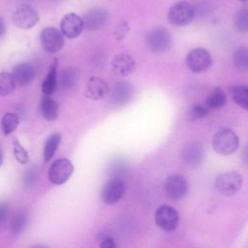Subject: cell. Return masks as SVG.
<instances>
[{"instance_id": "6da1fadb", "label": "cell", "mask_w": 248, "mask_h": 248, "mask_svg": "<svg viewBox=\"0 0 248 248\" xmlns=\"http://www.w3.org/2000/svg\"><path fill=\"white\" fill-rule=\"evenodd\" d=\"M238 146V136L231 129H222L215 133L212 138V147L218 154L231 155L237 150Z\"/></svg>"}, {"instance_id": "7a4b0ae2", "label": "cell", "mask_w": 248, "mask_h": 248, "mask_svg": "<svg viewBox=\"0 0 248 248\" xmlns=\"http://www.w3.org/2000/svg\"><path fill=\"white\" fill-rule=\"evenodd\" d=\"M242 175L235 170L220 173L214 182V188L222 196L231 197L235 195L242 186Z\"/></svg>"}, {"instance_id": "3957f363", "label": "cell", "mask_w": 248, "mask_h": 248, "mask_svg": "<svg viewBox=\"0 0 248 248\" xmlns=\"http://www.w3.org/2000/svg\"><path fill=\"white\" fill-rule=\"evenodd\" d=\"M148 48L154 53H162L169 49L171 45V36L170 32L161 26L154 27L145 36Z\"/></svg>"}, {"instance_id": "277c9868", "label": "cell", "mask_w": 248, "mask_h": 248, "mask_svg": "<svg viewBox=\"0 0 248 248\" xmlns=\"http://www.w3.org/2000/svg\"><path fill=\"white\" fill-rule=\"evenodd\" d=\"M13 23L20 29H30L39 21L37 11L29 4H20L13 12Z\"/></svg>"}, {"instance_id": "5b68a950", "label": "cell", "mask_w": 248, "mask_h": 248, "mask_svg": "<svg viewBox=\"0 0 248 248\" xmlns=\"http://www.w3.org/2000/svg\"><path fill=\"white\" fill-rule=\"evenodd\" d=\"M195 16L194 8L185 1H179L173 4L168 12L169 21L175 26H185L189 24Z\"/></svg>"}, {"instance_id": "8992f818", "label": "cell", "mask_w": 248, "mask_h": 248, "mask_svg": "<svg viewBox=\"0 0 248 248\" xmlns=\"http://www.w3.org/2000/svg\"><path fill=\"white\" fill-rule=\"evenodd\" d=\"M74 165L67 158L55 160L48 170V180L54 185H62L68 181L74 172Z\"/></svg>"}, {"instance_id": "52a82bcc", "label": "cell", "mask_w": 248, "mask_h": 248, "mask_svg": "<svg viewBox=\"0 0 248 248\" xmlns=\"http://www.w3.org/2000/svg\"><path fill=\"white\" fill-rule=\"evenodd\" d=\"M154 218L156 225L166 232L175 230L179 223L178 211L169 204L160 205L155 211Z\"/></svg>"}, {"instance_id": "ba28073f", "label": "cell", "mask_w": 248, "mask_h": 248, "mask_svg": "<svg viewBox=\"0 0 248 248\" xmlns=\"http://www.w3.org/2000/svg\"><path fill=\"white\" fill-rule=\"evenodd\" d=\"M186 65L194 73L206 71L211 65V55L205 49L197 47L190 50L186 55Z\"/></svg>"}, {"instance_id": "9c48e42d", "label": "cell", "mask_w": 248, "mask_h": 248, "mask_svg": "<svg viewBox=\"0 0 248 248\" xmlns=\"http://www.w3.org/2000/svg\"><path fill=\"white\" fill-rule=\"evenodd\" d=\"M165 192L167 196L173 200L179 201L188 193V182L181 174H170L165 181Z\"/></svg>"}, {"instance_id": "30bf717a", "label": "cell", "mask_w": 248, "mask_h": 248, "mask_svg": "<svg viewBox=\"0 0 248 248\" xmlns=\"http://www.w3.org/2000/svg\"><path fill=\"white\" fill-rule=\"evenodd\" d=\"M40 41L43 48L48 53L58 52L64 45V38L61 31L51 26L42 30Z\"/></svg>"}, {"instance_id": "8fae6325", "label": "cell", "mask_w": 248, "mask_h": 248, "mask_svg": "<svg viewBox=\"0 0 248 248\" xmlns=\"http://www.w3.org/2000/svg\"><path fill=\"white\" fill-rule=\"evenodd\" d=\"M125 192V184L121 178L109 179L102 188L100 197L104 203L113 204L121 200Z\"/></svg>"}, {"instance_id": "7c38bea8", "label": "cell", "mask_w": 248, "mask_h": 248, "mask_svg": "<svg viewBox=\"0 0 248 248\" xmlns=\"http://www.w3.org/2000/svg\"><path fill=\"white\" fill-rule=\"evenodd\" d=\"M84 29L83 19L75 13L65 15L60 21V31L63 36L69 39H75L80 35Z\"/></svg>"}, {"instance_id": "4fadbf2b", "label": "cell", "mask_w": 248, "mask_h": 248, "mask_svg": "<svg viewBox=\"0 0 248 248\" xmlns=\"http://www.w3.org/2000/svg\"><path fill=\"white\" fill-rule=\"evenodd\" d=\"M108 90L109 88L106 80L98 77H92L85 84L84 95L89 100L99 101L108 95Z\"/></svg>"}, {"instance_id": "5bb4252c", "label": "cell", "mask_w": 248, "mask_h": 248, "mask_svg": "<svg viewBox=\"0 0 248 248\" xmlns=\"http://www.w3.org/2000/svg\"><path fill=\"white\" fill-rule=\"evenodd\" d=\"M135 95L134 86L126 81L121 80L114 84L111 92V102L116 106H124L131 102Z\"/></svg>"}, {"instance_id": "9a60e30c", "label": "cell", "mask_w": 248, "mask_h": 248, "mask_svg": "<svg viewBox=\"0 0 248 248\" xmlns=\"http://www.w3.org/2000/svg\"><path fill=\"white\" fill-rule=\"evenodd\" d=\"M84 28L90 31L98 30L107 24L108 14L103 8H94L88 11L82 17Z\"/></svg>"}, {"instance_id": "2e32d148", "label": "cell", "mask_w": 248, "mask_h": 248, "mask_svg": "<svg viewBox=\"0 0 248 248\" xmlns=\"http://www.w3.org/2000/svg\"><path fill=\"white\" fill-rule=\"evenodd\" d=\"M111 70L117 76H129L136 68L134 58L127 53L116 54L111 60Z\"/></svg>"}, {"instance_id": "e0dca14e", "label": "cell", "mask_w": 248, "mask_h": 248, "mask_svg": "<svg viewBox=\"0 0 248 248\" xmlns=\"http://www.w3.org/2000/svg\"><path fill=\"white\" fill-rule=\"evenodd\" d=\"M203 149L198 142H188L182 149V159L190 167H198L203 161Z\"/></svg>"}, {"instance_id": "ac0fdd59", "label": "cell", "mask_w": 248, "mask_h": 248, "mask_svg": "<svg viewBox=\"0 0 248 248\" xmlns=\"http://www.w3.org/2000/svg\"><path fill=\"white\" fill-rule=\"evenodd\" d=\"M13 76L16 84L20 86H26L31 83L35 78V71L31 64L22 62L15 66L13 70Z\"/></svg>"}, {"instance_id": "d6986e66", "label": "cell", "mask_w": 248, "mask_h": 248, "mask_svg": "<svg viewBox=\"0 0 248 248\" xmlns=\"http://www.w3.org/2000/svg\"><path fill=\"white\" fill-rule=\"evenodd\" d=\"M40 107L43 116L47 121H54L58 117V104L50 96L44 95V97L41 100Z\"/></svg>"}, {"instance_id": "ffe728a7", "label": "cell", "mask_w": 248, "mask_h": 248, "mask_svg": "<svg viewBox=\"0 0 248 248\" xmlns=\"http://www.w3.org/2000/svg\"><path fill=\"white\" fill-rule=\"evenodd\" d=\"M57 60H54V62L50 65L47 75L43 80L42 83V92L44 95L50 96L57 85Z\"/></svg>"}, {"instance_id": "44dd1931", "label": "cell", "mask_w": 248, "mask_h": 248, "mask_svg": "<svg viewBox=\"0 0 248 248\" xmlns=\"http://www.w3.org/2000/svg\"><path fill=\"white\" fill-rule=\"evenodd\" d=\"M28 220H29V215L26 210L21 209V210L16 211L13 215L12 220H11V226H10L11 232L14 234L20 233L27 226Z\"/></svg>"}, {"instance_id": "7402d4cb", "label": "cell", "mask_w": 248, "mask_h": 248, "mask_svg": "<svg viewBox=\"0 0 248 248\" xmlns=\"http://www.w3.org/2000/svg\"><path fill=\"white\" fill-rule=\"evenodd\" d=\"M226 101H227V98H226L225 92L221 88L216 87L212 90V92L207 97L205 101V106L209 109L210 108L217 109L224 107L226 104Z\"/></svg>"}, {"instance_id": "603a6c76", "label": "cell", "mask_w": 248, "mask_h": 248, "mask_svg": "<svg viewBox=\"0 0 248 248\" xmlns=\"http://www.w3.org/2000/svg\"><path fill=\"white\" fill-rule=\"evenodd\" d=\"M60 140H61V136L59 133H53L47 138L45 143L44 154H43L45 162L50 161V159L53 157L60 143Z\"/></svg>"}, {"instance_id": "cb8c5ba5", "label": "cell", "mask_w": 248, "mask_h": 248, "mask_svg": "<svg viewBox=\"0 0 248 248\" xmlns=\"http://www.w3.org/2000/svg\"><path fill=\"white\" fill-rule=\"evenodd\" d=\"M19 123V117L15 112H7L2 116L1 119V129L4 136H9L12 134Z\"/></svg>"}, {"instance_id": "d4e9b609", "label": "cell", "mask_w": 248, "mask_h": 248, "mask_svg": "<svg viewBox=\"0 0 248 248\" xmlns=\"http://www.w3.org/2000/svg\"><path fill=\"white\" fill-rule=\"evenodd\" d=\"M233 65L242 72L248 71V47L239 46L232 53Z\"/></svg>"}, {"instance_id": "484cf974", "label": "cell", "mask_w": 248, "mask_h": 248, "mask_svg": "<svg viewBox=\"0 0 248 248\" xmlns=\"http://www.w3.org/2000/svg\"><path fill=\"white\" fill-rule=\"evenodd\" d=\"M16 82L13 74L8 72L0 73V95L7 96L14 92Z\"/></svg>"}, {"instance_id": "4316f807", "label": "cell", "mask_w": 248, "mask_h": 248, "mask_svg": "<svg viewBox=\"0 0 248 248\" xmlns=\"http://www.w3.org/2000/svg\"><path fill=\"white\" fill-rule=\"evenodd\" d=\"M77 80V73L73 68H67L62 72L60 83L64 90H68L74 86Z\"/></svg>"}, {"instance_id": "83f0119b", "label": "cell", "mask_w": 248, "mask_h": 248, "mask_svg": "<svg viewBox=\"0 0 248 248\" xmlns=\"http://www.w3.org/2000/svg\"><path fill=\"white\" fill-rule=\"evenodd\" d=\"M208 113H209V108L205 105L196 104L190 108L187 117L190 121H196L201 118H203Z\"/></svg>"}, {"instance_id": "f1b7e54d", "label": "cell", "mask_w": 248, "mask_h": 248, "mask_svg": "<svg viewBox=\"0 0 248 248\" xmlns=\"http://www.w3.org/2000/svg\"><path fill=\"white\" fill-rule=\"evenodd\" d=\"M235 28L242 33L248 32V8H242L235 16Z\"/></svg>"}, {"instance_id": "f546056e", "label": "cell", "mask_w": 248, "mask_h": 248, "mask_svg": "<svg viewBox=\"0 0 248 248\" xmlns=\"http://www.w3.org/2000/svg\"><path fill=\"white\" fill-rule=\"evenodd\" d=\"M13 150H14V155L16 161L19 164H27L29 161V155L27 150L19 143V141L15 140L13 143Z\"/></svg>"}, {"instance_id": "4dcf8cb0", "label": "cell", "mask_w": 248, "mask_h": 248, "mask_svg": "<svg viewBox=\"0 0 248 248\" xmlns=\"http://www.w3.org/2000/svg\"><path fill=\"white\" fill-rule=\"evenodd\" d=\"M129 31H130L129 23L125 20H122L115 26L113 30V35L117 41H121L127 36Z\"/></svg>"}, {"instance_id": "1f68e13d", "label": "cell", "mask_w": 248, "mask_h": 248, "mask_svg": "<svg viewBox=\"0 0 248 248\" xmlns=\"http://www.w3.org/2000/svg\"><path fill=\"white\" fill-rule=\"evenodd\" d=\"M37 179H38V172L33 169L28 170L23 176V182L25 186H32L34 183H36Z\"/></svg>"}, {"instance_id": "d6a6232c", "label": "cell", "mask_w": 248, "mask_h": 248, "mask_svg": "<svg viewBox=\"0 0 248 248\" xmlns=\"http://www.w3.org/2000/svg\"><path fill=\"white\" fill-rule=\"evenodd\" d=\"M232 96H240L248 98V85H234L231 87Z\"/></svg>"}, {"instance_id": "836d02e7", "label": "cell", "mask_w": 248, "mask_h": 248, "mask_svg": "<svg viewBox=\"0 0 248 248\" xmlns=\"http://www.w3.org/2000/svg\"><path fill=\"white\" fill-rule=\"evenodd\" d=\"M9 216V206L6 202H0V227L5 224Z\"/></svg>"}, {"instance_id": "e575fe53", "label": "cell", "mask_w": 248, "mask_h": 248, "mask_svg": "<svg viewBox=\"0 0 248 248\" xmlns=\"http://www.w3.org/2000/svg\"><path fill=\"white\" fill-rule=\"evenodd\" d=\"M99 248H117L115 245V242L111 237H105L101 243Z\"/></svg>"}, {"instance_id": "d590c367", "label": "cell", "mask_w": 248, "mask_h": 248, "mask_svg": "<svg viewBox=\"0 0 248 248\" xmlns=\"http://www.w3.org/2000/svg\"><path fill=\"white\" fill-rule=\"evenodd\" d=\"M233 97V101L240 106L242 108L248 110V98H244V97H240V96H232Z\"/></svg>"}, {"instance_id": "8d00e7d4", "label": "cell", "mask_w": 248, "mask_h": 248, "mask_svg": "<svg viewBox=\"0 0 248 248\" xmlns=\"http://www.w3.org/2000/svg\"><path fill=\"white\" fill-rule=\"evenodd\" d=\"M124 165L121 163V162H116V164H113L112 165V172H115V173H117V174H119V173H121L122 171H123V170H124Z\"/></svg>"}, {"instance_id": "74e56055", "label": "cell", "mask_w": 248, "mask_h": 248, "mask_svg": "<svg viewBox=\"0 0 248 248\" xmlns=\"http://www.w3.org/2000/svg\"><path fill=\"white\" fill-rule=\"evenodd\" d=\"M242 160L243 162L248 166V143L244 146L243 150H242Z\"/></svg>"}, {"instance_id": "f35d334b", "label": "cell", "mask_w": 248, "mask_h": 248, "mask_svg": "<svg viewBox=\"0 0 248 248\" xmlns=\"http://www.w3.org/2000/svg\"><path fill=\"white\" fill-rule=\"evenodd\" d=\"M6 32V24L4 20L0 17V37H2Z\"/></svg>"}, {"instance_id": "ab89813d", "label": "cell", "mask_w": 248, "mask_h": 248, "mask_svg": "<svg viewBox=\"0 0 248 248\" xmlns=\"http://www.w3.org/2000/svg\"><path fill=\"white\" fill-rule=\"evenodd\" d=\"M3 161H4V155H3L2 149H1V147H0V167H1L2 164H3Z\"/></svg>"}, {"instance_id": "60d3db41", "label": "cell", "mask_w": 248, "mask_h": 248, "mask_svg": "<svg viewBox=\"0 0 248 248\" xmlns=\"http://www.w3.org/2000/svg\"><path fill=\"white\" fill-rule=\"evenodd\" d=\"M30 248H48V247H46V245H43V244H36V245L31 246Z\"/></svg>"}, {"instance_id": "b9f144b4", "label": "cell", "mask_w": 248, "mask_h": 248, "mask_svg": "<svg viewBox=\"0 0 248 248\" xmlns=\"http://www.w3.org/2000/svg\"><path fill=\"white\" fill-rule=\"evenodd\" d=\"M240 1H243V2H245V1H247V0H240Z\"/></svg>"}]
</instances>
